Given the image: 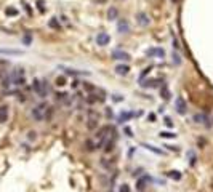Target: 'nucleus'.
<instances>
[{"label":"nucleus","instance_id":"obj_17","mask_svg":"<svg viewBox=\"0 0 213 192\" xmlns=\"http://www.w3.org/2000/svg\"><path fill=\"white\" fill-rule=\"evenodd\" d=\"M160 136L162 138H175L176 134L175 133H170V131H160Z\"/></svg>","mask_w":213,"mask_h":192},{"label":"nucleus","instance_id":"obj_2","mask_svg":"<svg viewBox=\"0 0 213 192\" xmlns=\"http://www.w3.org/2000/svg\"><path fill=\"white\" fill-rule=\"evenodd\" d=\"M32 87H34V91H35V93H37L39 96L44 98V96L47 95V85L42 83L40 80H34V85H32Z\"/></svg>","mask_w":213,"mask_h":192},{"label":"nucleus","instance_id":"obj_15","mask_svg":"<svg viewBox=\"0 0 213 192\" xmlns=\"http://www.w3.org/2000/svg\"><path fill=\"white\" fill-rule=\"evenodd\" d=\"M108 18H109V19H116V18H117V10H116V8H111V10L108 11Z\"/></svg>","mask_w":213,"mask_h":192},{"label":"nucleus","instance_id":"obj_7","mask_svg":"<svg viewBox=\"0 0 213 192\" xmlns=\"http://www.w3.org/2000/svg\"><path fill=\"white\" fill-rule=\"evenodd\" d=\"M117 29H119L120 34H127V32L130 31V26H128V23H127L125 19H120L119 24H117Z\"/></svg>","mask_w":213,"mask_h":192},{"label":"nucleus","instance_id":"obj_8","mask_svg":"<svg viewBox=\"0 0 213 192\" xmlns=\"http://www.w3.org/2000/svg\"><path fill=\"white\" fill-rule=\"evenodd\" d=\"M8 120V106H0V123Z\"/></svg>","mask_w":213,"mask_h":192},{"label":"nucleus","instance_id":"obj_21","mask_svg":"<svg viewBox=\"0 0 213 192\" xmlns=\"http://www.w3.org/2000/svg\"><path fill=\"white\" fill-rule=\"evenodd\" d=\"M24 43H26V45H29V43H31V35H29V34H27L26 37H24Z\"/></svg>","mask_w":213,"mask_h":192},{"label":"nucleus","instance_id":"obj_6","mask_svg":"<svg viewBox=\"0 0 213 192\" xmlns=\"http://www.w3.org/2000/svg\"><path fill=\"white\" fill-rule=\"evenodd\" d=\"M149 183H151V178H149L147 175L141 176L139 179L136 181V189H138V190H143V189L146 187V184H149Z\"/></svg>","mask_w":213,"mask_h":192},{"label":"nucleus","instance_id":"obj_10","mask_svg":"<svg viewBox=\"0 0 213 192\" xmlns=\"http://www.w3.org/2000/svg\"><path fill=\"white\" fill-rule=\"evenodd\" d=\"M149 16L146 15V13H138V23L141 24V26H147L149 24Z\"/></svg>","mask_w":213,"mask_h":192},{"label":"nucleus","instance_id":"obj_4","mask_svg":"<svg viewBox=\"0 0 213 192\" xmlns=\"http://www.w3.org/2000/svg\"><path fill=\"white\" fill-rule=\"evenodd\" d=\"M112 58L119 59V61H128L130 59V55L127 53V51H122V50H116V51L112 53Z\"/></svg>","mask_w":213,"mask_h":192},{"label":"nucleus","instance_id":"obj_14","mask_svg":"<svg viewBox=\"0 0 213 192\" xmlns=\"http://www.w3.org/2000/svg\"><path fill=\"white\" fill-rule=\"evenodd\" d=\"M133 117V114L131 112H122V114H120V117H119V122H127V120H128V119H131Z\"/></svg>","mask_w":213,"mask_h":192},{"label":"nucleus","instance_id":"obj_18","mask_svg":"<svg viewBox=\"0 0 213 192\" xmlns=\"http://www.w3.org/2000/svg\"><path fill=\"white\" fill-rule=\"evenodd\" d=\"M6 15H8V16H15V15H18V11L15 10V8H6Z\"/></svg>","mask_w":213,"mask_h":192},{"label":"nucleus","instance_id":"obj_22","mask_svg":"<svg viewBox=\"0 0 213 192\" xmlns=\"http://www.w3.org/2000/svg\"><path fill=\"white\" fill-rule=\"evenodd\" d=\"M50 27H59V26H58V23H56L55 19H51L50 21Z\"/></svg>","mask_w":213,"mask_h":192},{"label":"nucleus","instance_id":"obj_13","mask_svg":"<svg viewBox=\"0 0 213 192\" xmlns=\"http://www.w3.org/2000/svg\"><path fill=\"white\" fill-rule=\"evenodd\" d=\"M2 55H21V50H6V48H2L0 50Z\"/></svg>","mask_w":213,"mask_h":192},{"label":"nucleus","instance_id":"obj_20","mask_svg":"<svg viewBox=\"0 0 213 192\" xmlns=\"http://www.w3.org/2000/svg\"><path fill=\"white\" fill-rule=\"evenodd\" d=\"M56 85H59V87H63V85H64V77H58V79H56Z\"/></svg>","mask_w":213,"mask_h":192},{"label":"nucleus","instance_id":"obj_23","mask_svg":"<svg viewBox=\"0 0 213 192\" xmlns=\"http://www.w3.org/2000/svg\"><path fill=\"white\" fill-rule=\"evenodd\" d=\"M29 139H35V133H34V131L29 133Z\"/></svg>","mask_w":213,"mask_h":192},{"label":"nucleus","instance_id":"obj_9","mask_svg":"<svg viewBox=\"0 0 213 192\" xmlns=\"http://www.w3.org/2000/svg\"><path fill=\"white\" fill-rule=\"evenodd\" d=\"M146 53H147V56H159V58H164V55H165V51L162 48H151Z\"/></svg>","mask_w":213,"mask_h":192},{"label":"nucleus","instance_id":"obj_19","mask_svg":"<svg viewBox=\"0 0 213 192\" xmlns=\"http://www.w3.org/2000/svg\"><path fill=\"white\" fill-rule=\"evenodd\" d=\"M119 192H130V187L127 186V184H122V186H120V189H119Z\"/></svg>","mask_w":213,"mask_h":192},{"label":"nucleus","instance_id":"obj_3","mask_svg":"<svg viewBox=\"0 0 213 192\" xmlns=\"http://www.w3.org/2000/svg\"><path fill=\"white\" fill-rule=\"evenodd\" d=\"M111 42V37L106 32H99L98 35H96V43L99 45V47H104V45H108Z\"/></svg>","mask_w":213,"mask_h":192},{"label":"nucleus","instance_id":"obj_1","mask_svg":"<svg viewBox=\"0 0 213 192\" xmlns=\"http://www.w3.org/2000/svg\"><path fill=\"white\" fill-rule=\"evenodd\" d=\"M45 109H47V106H45V104H39V106H35V107L32 109V112H31L32 119H34V120H37V122L44 120V119H45Z\"/></svg>","mask_w":213,"mask_h":192},{"label":"nucleus","instance_id":"obj_16","mask_svg":"<svg viewBox=\"0 0 213 192\" xmlns=\"http://www.w3.org/2000/svg\"><path fill=\"white\" fill-rule=\"evenodd\" d=\"M168 176H170V178H173V179H176V181H178V179H181V175H180V171H170V173H168Z\"/></svg>","mask_w":213,"mask_h":192},{"label":"nucleus","instance_id":"obj_12","mask_svg":"<svg viewBox=\"0 0 213 192\" xmlns=\"http://www.w3.org/2000/svg\"><path fill=\"white\" fill-rule=\"evenodd\" d=\"M116 70H117V74L125 75V74H128L130 67H128V66H124V64H120V66H117V67H116Z\"/></svg>","mask_w":213,"mask_h":192},{"label":"nucleus","instance_id":"obj_5","mask_svg":"<svg viewBox=\"0 0 213 192\" xmlns=\"http://www.w3.org/2000/svg\"><path fill=\"white\" fill-rule=\"evenodd\" d=\"M175 104H176V111H178V114L184 115V114H186V103H184V99H183L181 96H180V98H176Z\"/></svg>","mask_w":213,"mask_h":192},{"label":"nucleus","instance_id":"obj_11","mask_svg":"<svg viewBox=\"0 0 213 192\" xmlns=\"http://www.w3.org/2000/svg\"><path fill=\"white\" fill-rule=\"evenodd\" d=\"M207 120H208V117L205 114H196L194 115V122H197V123H205Z\"/></svg>","mask_w":213,"mask_h":192}]
</instances>
